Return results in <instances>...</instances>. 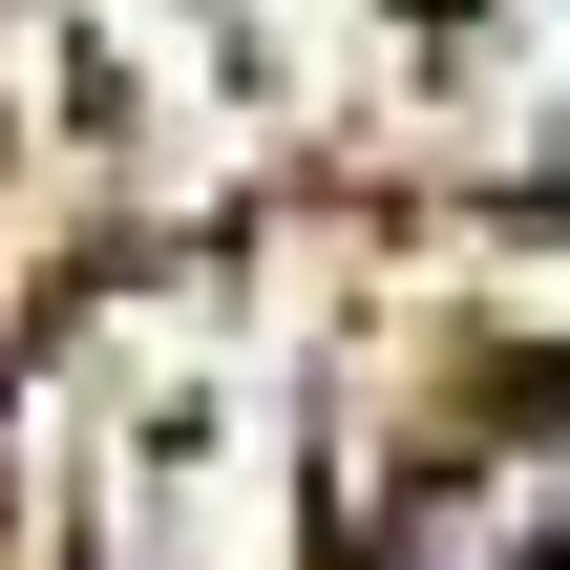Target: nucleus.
Wrapping results in <instances>:
<instances>
[{
  "label": "nucleus",
  "mask_w": 570,
  "mask_h": 570,
  "mask_svg": "<svg viewBox=\"0 0 570 570\" xmlns=\"http://www.w3.org/2000/svg\"><path fill=\"white\" fill-rule=\"evenodd\" d=\"M0 570H570V212H275L0 381Z\"/></svg>",
  "instance_id": "f257e3e1"
}]
</instances>
